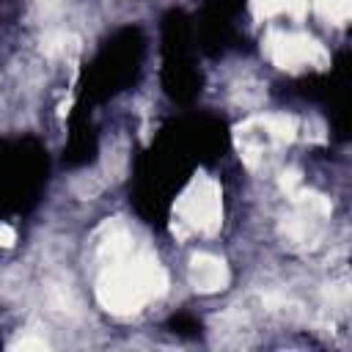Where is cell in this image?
I'll return each instance as SVG.
<instances>
[{
    "mask_svg": "<svg viewBox=\"0 0 352 352\" xmlns=\"http://www.w3.org/2000/svg\"><path fill=\"white\" fill-rule=\"evenodd\" d=\"M168 289V275L165 270L151 258V256H129L113 261L107 272L99 280V302L113 311V314H135L140 311L151 297L162 294Z\"/></svg>",
    "mask_w": 352,
    "mask_h": 352,
    "instance_id": "1",
    "label": "cell"
},
{
    "mask_svg": "<svg viewBox=\"0 0 352 352\" xmlns=\"http://www.w3.org/2000/svg\"><path fill=\"white\" fill-rule=\"evenodd\" d=\"M217 228H220V190L212 179H201L182 195L176 206L173 234L184 239L192 231L214 234Z\"/></svg>",
    "mask_w": 352,
    "mask_h": 352,
    "instance_id": "2",
    "label": "cell"
},
{
    "mask_svg": "<svg viewBox=\"0 0 352 352\" xmlns=\"http://www.w3.org/2000/svg\"><path fill=\"white\" fill-rule=\"evenodd\" d=\"M267 55L280 69H300V66H322L327 60L324 50L302 33H270L267 38Z\"/></svg>",
    "mask_w": 352,
    "mask_h": 352,
    "instance_id": "3",
    "label": "cell"
},
{
    "mask_svg": "<svg viewBox=\"0 0 352 352\" xmlns=\"http://www.w3.org/2000/svg\"><path fill=\"white\" fill-rule=\"evenodd\" d=\"M190 280L198 292L212 294V292H220L228 286V270L220 258H214L209 253H198L190 261Z\"/></svg>",
    "mask_w": 352,
    "mask_h": 352,
    "instance_id": "4",
    "label": "cell"
},
{
    "mask_svg": "<svg viewBox=\"0 0 352 352\" xmlns=\"http://www.w3.org/2000/svg\"><path fill=\"white\" fill-rule=\"evenodd\" d=\"M316 11L330 22H344L349 16V0H316Z\"/></svg>",
    "mask_w": 352,
    "mask_h": 352,
    "instance_id": "5",
    "label": "cell"
},
{
    "mask_svg": "<svg viewBox=\"0 0 352 352\" xmlns=\"http://www.w3.org/2000/svg\"><path fill=\"white\" fill-rule=\"evenodd\" d=\"M44 346H47L44 338H19L14 344V349H44Z\"/></svg>",
    "mask_w": 352,
    "mask_h": 352,
    "instance_id": "6",
    "label": "cell"
},
{
    "mask_svg": "<svg viewBox=\"0 0 352 352\" xmlns=\"http://www.w3.org/2000/svg\"><path fill=\"white\" fill-rule=\"evenodd\" d=\"M14 242H16L14 228H11V226H0V245H3V248H11Z\"/></svg>",
    "mask_w": 352,
    "mask_h": 352,
    "instance_id": "7",
    "label": "cell"
}]
</instances>
